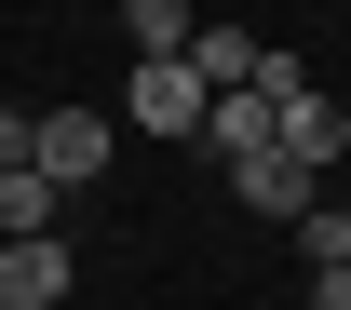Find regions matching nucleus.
Instances as JSON below:
<instances>
[{
	"mask_svg": "<svg viewBox=\"0 0 351 310\" xmlns=\"http://www.w3.org/2000/svg\"><path fill=\"white\" fill-rule=\"evenodd\" d=\"M203 108H217V81H203L189 54H135V81H122V122L135 135H203Z\"/></svg>",
	"mask_w": 351,
	"mask_h": 310,
	"instance_id": "1",
	"label": "nucleus"
},
{
	"mask_svg": "<svg viewBox=\"0 0 351 310\" xmlns=\"http://www.w3.org/2000/svg\"><path fill=\"white\" fill-rule=\"evenodd\" d=\"M203 148H217L230 176H243V162H270V148H284V94H257V81L217 94V108H203Z\"/></svg>",
	"mask_w": 351,
	"mask_h": 310,
	"instance_id": "2",
	"label": "nucleus"
},
{
	"mask_svg": "<svg viewBox=\"0 0 351 310\" xmlns=\"http://www.w3.org/2000/svg\"><path fill=\"white\" fill-rule=\"evenodd\" d=\"M41 176L68 189V203L108 176V122H95V108H41Z\"/></svg>",
	"mask_w": 351,
	"mask_h": 310,
	"instance_id": "3",
	"label": "nucleus"
},
{
	"mask_svg": "<svg viewBox=\"0 0 351 310\" xmlns=\"http://www.w3.org/2000/svg\"><path fill=\"white\" fill-rule=\"evenodd\" d=\"M284 148H298L311 176H324V162H338V148H351V108H338V94H324V81H311V94H284Z\"/></svg>",
	"mask_w": 351,
	"mask_h": 310,
	"instance_id": "4",
	"label": "nucleus"
},
{
	"mask_svg": "<svg viewBox=\"0 0 351 310\" xmlns=\"http://www.w3.org/2000/svg\"><path fill=\"white\" fill-rule=\"evenodd\" d=\"M68 297V243H0V310H54Z\"/></svg>",
	"mask_w": 351,
	"mask_h": 310,
	"instance_id": "5",
	"label": "nucleus"
},
{
	"mask_svg": "<svg viewBox=\"0 0 351 310\" xmlns=\"http://www.w3.org/2000/svg\"><path fill=\"white\" fill-rule=\"evenodd\" d=\"M230 189H243L257 216H311V203H324V176H311L298 148H270V162H243V176H230Z\"/></svg>",
	"mask_w": 351,
	"mask_h": 310,
	"instance_id": "6",
	"label": "nucleus"
},
{
	"mask_svg": "<svg viewBox=\"0 0 351 310\" xmlns=\"http://www.w3.org/2000/svg\"><path fill=\"white\" fill-rule=\"evenodd\" d=\"M54 216H68V189L27 162V176H0V243H54Z\"/></svg>",
	"mask_w": 351,
	"mask_h": 310,
	"instance_id": "7",
	"label": "nucleus"
},
{
	"mask_svg": "<svg viewBox=\"0 0 351 310\" xmlns=\"http://www.w3.org/2000/svg\"><path fill=\"white\" fill-rule=\"evenodd\" d=\"M189 68H203L217 94H243V81L270 68V41H257V27H203V41H189Z\"/></svg>",
	"mask_w": 351,
	"mask_h": 310,
	"instance_id": "8",
	"label": "nucleus"
},
{
	"mask_svg": "<svg viewBox=\"0 0 351 310\" xmlns=\"http://www.w3.org/2000/svg\"><path fill=\"white\" fill-rule=\"evenodd\" d=\"M122 41L135 54H189L203 27H189V0H122Z\"/></svg>",
	"mask_w": 351,
	"mask_h": 310,
	"instance_id": "9",
	"label": "nucleus"
},
{
	"mask_svg": "<svg viewBox=\"0 0 351 310\" xmlns=\"http://www.w3.org/2000/svg\"><path fill=\"white\" fill-rule=\"evenodd\" d=\"M298 229H311V270H351V203H311Z\"/></svg>",
	"mask_w": 351,
	"mask_h": 310,
	"instance_id": "10",
	"label": "nucleus"
},
{
	"mask_svg": "<svg viewBox=\"0 0 351 310\" xmlns=\"http://www.w3.org/2000/svg\"><path fill=\"white\" fill-rule=\"evenodd\" d=\"M311 310H351V270H324V283H311Z\"/></svg>",
	"mask_w": 351,
	"mask_h": 310,
	"instance_id": "11",
	"label": "nucleus"
},
{
	"mask_svg": "<svg viewBox=\"0 0 351 310\" xmlns=\"http://www.w3.org/2000/svg\"><path fill=\"white\" fill-rule=\"evenodd\" d=\"M270 310H311V297H270Z\"/></svg>",
	"mask_w": 351,
	"mask_h": 310,
	"instance_id": "12",
	"label": "nucleus"
}]
</instances>
